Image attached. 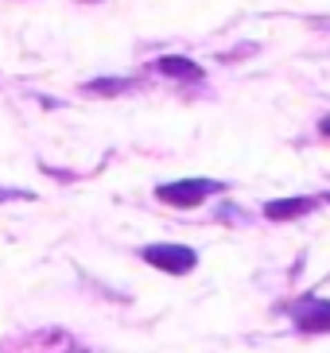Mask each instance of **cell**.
<instances>
[{
  "label": "cell",
  "mask_w": 330,
  "mask_h": 353,
  "mask_svg": "<svg viewBox=\"0 0 330 353\" xmlns=\"http://www.w3.org/2000/svg\"><path fill=\"white\" fill-rule=\"evenodd\" d=\"M214 190H222V187L210 183V179H179V183L155 187V198L167 202V206H198V202H206Z\"/></svg>",
  "instance_id": "1"
},
{
  "label": "cell",
  "mask_w": 330,
  "mask_h": 353,
  "mask_svg": "<svg viewBox=\"0 0 330 353\" xmlns=\"http://www.w3.org/2000/svg\"><path fill=\"white\" fill-rule=\"evenodd\" d=\"M144 260L159 272H171V276H186L198 264L195 249H186V245H148Z\"/></svg>",
  "instance_id": "2"
},
{
  "label": "cell",
  "mask_w": 330,
  "mask_h": 353,
  "mask_svg": "<svg viewBox=\"0 0 330 353\" xmlns=\"http://www.w3.org/2000/svg\"><path fill=\"white\" fill-rule=\"evenodd\" d=\"M291 319L303 334H330V299H303Z\"/></svg>",
  "instance_id": "3"
},
{
  "label": "cell",
  "mask_w": 330,
  "mask_h": 353,
  "mask_svg": "<svg viewBox=\"0 0 330 353\" xmlns=\"http://www.w3.org/2000/svg\"><path fill=\"white\" fill-rule=\"evenodd\" d=\"M315 206H319L315 198H276V202L264 206V218H272V221H295V218H303V214H311Z\"/></svg>",
  "instance_id": "4"
},
{
  "label": "cell",
  "mask_w": 330,
  "mask_h": 353,
  "mask_svg": "<svg viewBox=\"0 0 330 353\" xmlns=\"http://www.w3.org/2000/svg\"><path fill=\"white\" fill-rule=\"evenodd\" d=\"M155 70L167 74V78H186V82H198V78H202V66L191 63V59H179V54L159 59V63H155Z\"/></svg>",
  "instance_id": "5"
},
{
  "label": "cell",
  "mask_w": 330,
  "mask_h": 353,
  "mask_svg": "<svg viewBox=\"0 0 330 353\" xmlns=\"http://www.w3.org/2000/svg\"><path fill=\"white\" fill-rule=\"evenodd\" d=\"M86 90L90 94H117V90H128V82H90Z\"/></svg>",
  "instance_id": "6"
},
{
  "label": "cell",
  "mask_w": 330,
  "mask_h": 353,
  "mask_svg": "<svg viewBox=\"0 0 330 353\" xmlns=\"http://www.w3.org/2000/svg\"><path fill=\"white\" fill-rule=\"evenodd\" d=\"M4 198H28V194H23V190H0V202H4Z\"/></svg>",
  "instance_id": "7"
},
{
  "label": "cell",
  "mask_w": 330,
  "mask_h": 353,
  "mask_svg": "<svg viewBox=\"0 0 330 353\" xmlns=\"http://www.w3.org/2000/svg\"><path fill=\"white\" fill-rule=\"evenodd\" d=\"M319 128H322V136H330V117H322V125H319Z\"/></svg>",
  "instance_id": "8"
},
{
  "label": "cell",
  "mask_w": 330,
  "mask_h": 353,
  "mask_svg": "<svg viewBox=\"0 0 330 353\" xmlns=\"http://www.w3.org/2000/svg\"><path fill=\"white\" fill-rule=\"evenodd\" d=\"M70 353H90V350H70Z\"/></svg>",
  "instance_id": "9"
},
{
  "label": "cell",
  "mask_w": 330,
  "mask_h": 353,
  "mask_svg": "<svg viewBox=\"0 0 330 353\" xmlns=\"http://www.w3.org/2000/svg\"><path fill=\"white\" fill-rule=\"evenodd\" d=\"M327 202H330V194H327Z\"/></svg>",
  "instance_id": "10"
}]
</instances>
